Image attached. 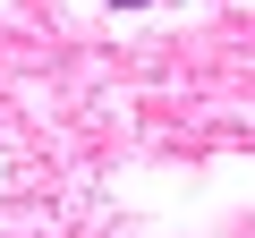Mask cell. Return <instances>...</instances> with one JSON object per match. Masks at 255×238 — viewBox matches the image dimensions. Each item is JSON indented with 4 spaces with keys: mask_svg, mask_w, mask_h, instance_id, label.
<instances>
[{
    "mask_svg": "<svg viewBox=\"0 0 255 238\" xmlns=\"http://www.w3.org/2000/svg\"><path fill=\"white\" fill-rule=\"evenodd\" d=\"M111 9H145V0H111Z\"/></svg>",
    "mask_w": 255,
    "mask_h": 238,
    "instance_id": "obj_1",
    "label": "cell"
}]
</instances>
